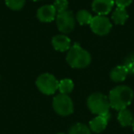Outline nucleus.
<instances>
[{"label": "nucleus", "mask_w": 134, "mask_h": 134, "mask_svg": "<svg viewBox=\"0 0 134 134\" xmlns=\"http://www.w3.org/2000/svg\"><path fill=\"white\" fill-rule=\"evenodd\" d=\"M110 108L116 110L126 108L132 102L134 97L133 90L128 86H119L114 87L108 96Z\"/></svg>", "instance_id": "obj_1"}, {"label": "nucleus", "mask_w": 134, "mask_h": 134, "mask_svg": "<svg viewBox=\"0 0 134 134\" xmlns=\"http://www.w3.org/2000/svg\"><path fill=\"white\" fill-rule=\"evenodd\" d=\"M66 61L68 64L73 68L82 69L88 66L91 63V55L90 53L83 49L78 43H75L68 50L66 55Z\"/></svg>", "instance_id": "obj_2"}, {"label": "nucleus", "mask_w": 134, "mask_h": 134, "mask_svg": "<svg viewBox=\"0 0 134 134\" xmlns=\"http://www.w3.org/2000/svg\"><path fill=\"white\" fill-rule=\"evenodd\" d=\"M89 110L97 116L109 114L110 104L108 97L101 93H94L90 95L86 101Z\"/></svg>", "instance_id": "obj_3"}, {"label": "nucleus", "mask_w": 134, "mask_h": 134, "mask_svg": "<svg viewBox=\"0 0 134 134\" xmlns=\"http://www.w3.org/2000/svg\"><path fill=\"white\" fill-rule=\"evenodd\" d=\"M52 108L58 115L66 117L74 112V103L68 95L59 94L53 97Z\"/></svg>", "instance_id": "obj_4"}, {"label": "nucleus", "mask_w": 134, "mask_h": 134, "mask_svg": "<svg viewBox=\"0 0 134 134\" xmlns=\"http://www.w3.org/2000/svg\"><path fill=\"white\" fill-rule=\"evenodd\" d=\"M36 86L42 94L47 96L53 95L58 90L59 81L52 75L45 73L41 75L36 80Z\"/></svg>", "instance_id": "obj_5"}, {"label": "nucleus", "mask_w": 134, "mask_h": 134, "mask_svg": "<svg viewBox=\"0 0 134 134\" xmlns=\"http://www.w3.org/2000/svg\"><path fill=\"white\" fill-rule=\"evenodd\" d=\"M56 24L58 30L63 33H69L73 31L75 26V16L69 10L60 12L56 16Z\"/></svg>", "instance_id": "obj_6"}, {"label": "nucleus", "mask_w": 134, "mask_h": 134, "mask_svg": "<svg viewBox=\"0 0 134 134\" xmlns=\"http://www.w3.org/2000/svg\"><path fill=\"white\" fill-rule=\"evenodd\" d=\"M89 25L92 31L99 36L108 34L112 28V24L109 19L106 16L102 15H97L93 17Z\"/></svg>", "instance_id": "obj_7"}, {"label": "nucleus", "mask_w": 134, "mask_h": 134, "mask_svg": "<svg viewBox=\"0 0 134 134\" xmlns=\"http://www.w3.org/2000/svg\"><path fill=\"white\" fill-rule=\"evenodd\" d=\"M114 3V0H93L92 9L97 15L106 16L111 11Z\"/></svg>", "instance_id": "obj_8"}, {"label": "nucleus", "mask_w": 134, "mask_h": 134, "mask_svg": "<svg viewBox=\"0 0 134 134\" xmlns=\"http://www.w3.org/2000/svg\"><path fill=\"white\" fill-rule=\"evenodd\" d=\"M110 119V114L108 115H100L94 118L89 122V128L91 131L95 133H101L104 131L108 126V122Z\"/></svg>", "instance_id": "obj_9"}, {"label": "nucleus", "mask_w": 134, "mask_h": 134, "mask_svg": "<svg viewBox=\"0 0 134 134\" xmlns=\"http://www.w3.org/2000/svg\"><path fill=\"white\" fill-rule=\"evenodd\" d=\"M56 17V10L53 5H45L38 9L37 18L41 22H51Z\"/></svg>", "instance_id": "obj_10"}, {"label": "nucleus", "mask_w": 134, "mask_h": 134, "mask_svg": "<svg viewBox=\"0 0 134 134\" xmlns=\"http://www.w3.org/2000/svg\"><path fill=\"white\" fill-rule=\"evenodd\" d=\"M53 48L59 52H66L71 48V40L65 35H56L52 38Z\"/></svg>", "instance_id": "obj_11"}, {"label": "nucleus", "mask_w": 134, "mask_h": 134, "mask_svg": "<svg viewBox=\"0 0 134 134\" xmlns=\"http://www.w3.org/2000/svg\"><path fill=\"white\" fill-rule=\"evenodd\" d=\"M133 114L128 108H123V109L119 110V114H118V120L120 123L122 127H128L130 126L133 122Z\"/></svg>", "instance_id": "obj_12"}, {"label": "nucleus", "mask_w": 134, "mask_h": 134, "mask_svg": "<svg viewBox=\"0 0 134 134\" xmlns=\"http://www.w3.org/2000/svg\"><path fill=\"white\" fill-rule=\"evenodd\" d=\"M128 75V72L123 65H118L111 70L109 75L111 80L114 82H122L126 79Z\"/></svg>", "instance_id": "obj_13"}, {"label": "nucleus", "mask_w": 134, "mask_h": 134, "mask_svg": "<svg viewBox=\"0 0 134 134\" xmlns=\"http://www.w3.org/2000/svg\"><path fill=\"white\" fill-rule=\"evenodd\" d=\"M128 18H129L128 12H127L126 8H119V7H118L117 9L112 14V20L117 25L125 24V22L127 21Z\"/></svg>", "instance_id": "obj_14"}, {"label": "nucleus", "mask_w": 134, "mask_h": 134, "mask_svg": "<svg viewBox=\"0 0 134 134\" xmlns=\"http://www.w3.org/2000/svg\"><path fill=\"white\" fill-rule=\"evenodd\" d=\"M74 82L69 78L63 79L59 82V86H58V90L60 91V94H64V95H68L74 90Z\"/></svg>", "instance_id": "obj_15"}, {"label": "nucleus", "mask_w": 134, "mask_h": 134, "mask_svg": "<svg viewBox=\"0 0 134 134\" xmlns=\"http://www.w3.org/2000/svg\"><path fill=\"white\" fill-rule=\"evenodd\" d=\"M68 134H91V130L83 123H76L70 128Z\"/></svg>", "instance_id": "obj_16"}, {"label": "nucleus", "mask_w": 134, "mask_h": 134, "mask_svg": "<svg viewBox=\"0 0 134 134\" xmlns=\"http://www.w3.org/2000/svg\"><path fill=\"white\" fill-rule=\"evenodd\" d=\"M92 19V15L87 11V10H79L76 14V21H78V23L80 25H87L90 24Z\"/></svg>", "instance_id": "obj_17"}, {"label": "nucleus", "mask_w": 134, "mask_h": 134, "mask_svg": "<svg viewBox=\"0 0 134 134\" xmlns=\"http://www.w3.org/2000/svg\"><path fill=\"white\" fill-rule=\"evenodd\" d=\"M123 66L126 68L128 74L134 75V53H130L125 58Z\"/></svg>", "instance_id": "obj_18"}, {"label": "nucleus", "mask_w": 134, "mask_h": 134, "mask_svg": "<svg viewBox=\"0 0 134 134\" xmlns=\"http://www.w3.org/2000/svg\"><path fill=\"white\" fill-rule=\"evenodd\" d=\"M26 0H6V5L12 10H19L24 7Z\"/></svg>", "instance_id": "obj_19"}, {"label": "nucleus", "mask_w": 134, "mask_h": 134, "mask_svg": "<svg viewBox=\"0 0 134 134\" xmlns=\"http://www.w3.org/2000/svg\"><path fill=\"white\" fill-rule=\"evenodd\" d=\"M53 7L55 8L56 12L60 13V12H63L64 10H67L68 8V1L67 0H55L54 1Z\"/></svg>", "instance_id": "obj_20"}, {"label": "nucleus", "mask_w": 134, "mask_h": 134, "mask_svg": "<svg viewBox=\"0 0 134 134\" xmlns=\"http://www.w3.org/2000/svg\"><path fill=\"white\" fill-rule=\"evenodd\" d=\"M114 2L117 4L119 8H126V7L130 6L132 3V0H114Z\"/></svg>", "instance_id": "obj_21"}, {"label": "nucleus", "mask_w": 134, "mask_h": 134, "mask_svg": "<svg viewBox=\"0 0 134 134\" xmlns=\"http://www.w3.org/2000/svg\"><path fill=\"white\" fill-rule=\"evenodd\" d=\"M131 126H132V130H133V131H134V119H133V122H132Z\"/></svg>", "instance_id": "obj_22"}, {"label": "nucleus", "mask_w": 134, "mask_h": 134, "mask_svg": "<svg viewBox=\"0 0 134 134\" xmlns=\"http://www.w3.org/2000/svg\"><path fill=\"white\" fill-rule=\"evenodd\" d=\"M57 134H65V133H63V132H60V133H57Z\"/></svg>", "instance_id": "obj_23"}, {"label": "nucleus", "mask_w": 134, "mask_h": 134, "mask_svg": "<svg viewBox=\"0 0 134 134\" xmlns=\"http://www.w3.org/2000/svg\"><path fill=\"white\" fill-rule=\"evenodd\" d=\"M32 1H41V0H32Z\"/></svg>", "instance_id": "obj_24"}]
</instances>
